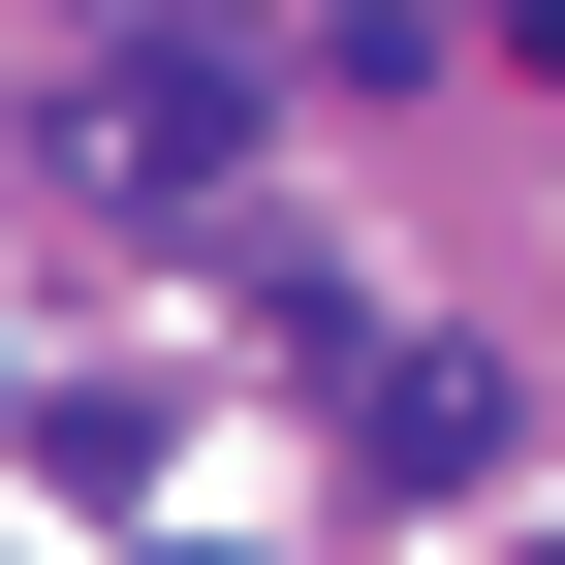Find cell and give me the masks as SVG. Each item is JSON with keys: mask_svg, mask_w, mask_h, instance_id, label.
<instances>
[{"mask_svg": "<svg viewBox=\"0 0 565 565\" xmlns=\"http://www.w3.org/2000/svg\"><path fill=\"white\" fill-rule=\"evenodd\" d=\"M345 440H377L408 503H471V471H503V377H471V345H377V377H345Z\"/></svg>", "mask_w": 565, "mask_h": 565, "instance_id": "1", "label": "cell"}, {"mask_svg": "<svg viewBox=\"0 0 565 565\" xmlns=\"http://www.w3.org/2000/svg\"><path fill=\"white\" fill-rule=\"evenodd\" d=\"M95 126H126V189H221V158H252V63H189V32H158Z\"/></svg>", "mask_w": 565, "mask_h": 565, "instance_id": "2", "label": "cell"}, {"mask_svg": "<svg viewBox=\"0 0 565 565\" xmlns=\"http://www.w3.org/2000/svg\"><path fill=\"white\" fill-rule=\"evenodd\" d=\"M126 565H252V534H126Z\"/></svg>", "mask_w": 565, "mask_h": 565, "instance_id": "3", "label": "cell"}, {"mask_svg": "<svg viewBox=\"0 0 565 565\" xmlns=\"http://www.w3.org/2000/svg\"><path fill=\"white\" fill-rule=\"evenodd\" d=\"M503 32H534V63H565V0H503Z\"/></svg>", "mask_w": 565, "mask_h": 565, "instance_id": "4", "label": "cell"}, {"mask_svg": "<svg viewBox=\"0 0 565 565\" xmlns=\"http://www.w3.org/2000/svg\"><path fill=\"white\" fill-rule=\"evenodd\" d=\"M534 565H565V534H534Z\"/></svg>", "mask_w": 565, "mask_h": 565, "instance_id": "5", "label": "cell"}]
</instances>
